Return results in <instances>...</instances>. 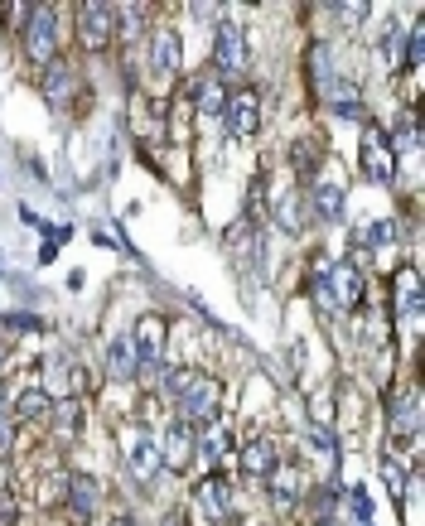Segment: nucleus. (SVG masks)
Returning a JSON list of instances; mask_svg holds the SVG:
<instances>
[{
  "label": "nucleus",
  "mask_w": 425,
  "mask_h": 526,
  "mask_svg": "<svg viewBox=\"0 0 425 526\" xmlns=\"http://www.w3.org/2000/svg\"><path fill=\"white\" fill-rule=\"evenodd\" d=\"M223 382L218 377H208V372H199L194 377V387L179 396V420L189 425V430H208L213 420H218V411H223Z\"/></svg>",
  "instance_id": "nucleus-1"
},
{
  "label": "nucleus",
  "mask_w": 425,
  "mask_h": 526,
  "mask_svg": "<svg viewBox=\"0 0 425 526\" xmlns=\"http://www.w3.org/2000/svg\"><path fill=\"white\" fill-rule=\"evenodd\" d=\"M116 449H121L126 469L136 473V478H145V483H150V478L160 473V440H155V435H150L145 425H136V420L116 430Z\"/></svg>",
  "instance_id": "nucleus-2"
},
{
  "label": "nucleus",
  "mask_w": 425,
  "mask_h": 526,
  "mask_svg": "<svg viewBox=\"0 0 425 526\" xmlns=\"http://www.w3.org/2000/svg\"><path fill=\"white\" fill-rule=\"evenodd\" d=\"M78 44L83 54H107L116 44V5L107 0H83L78 5Z\"/></svg>",
  "instance_id": "nucleus-3"
},
{
  "label": "nucleus",
  "mask_w": 425,
  "mask_h": 526,
  "mask_svg": "<svg viewBox=\"0 0 425 526\" xmlns=\"http://www.w3.org/2000/svg\"><path fill=\"white\" fill-rule=\"evenodd\" d=\"M232 512H237V493H232V483L218 478V473L199 478V488H194V522L227 526L232 522Z\"/></svg>",
  "instance_id": "nucleus-4"
},
{
  "label": "nucleus",
  "mask_w": 425,
  "mask_h": 526,
  "mask_svg": "<svg viewBox=\"0 0 425 526\" xmlns=\"http://www.w3.org/2000/svg\"><path fill=\"white\" fill-rule=\"evenodd\" d=\"M358 169L368 174L372 184H382V189L397 184V150L387 145V131H382V126H368V136L358 145Z\"/></svg>",
  "instance_id": "nucleus-5"
},
{
  "label": "nucleus",
  "mask_w": 425,
  "mask_h": 526,
  "mask_svg": "<svg viewBox=\"0 0 425 526\" xmlns=\"http://www.w3.org/2000/svg\"><path fill=\"white\" fill-rule=\"evenodd\" d=\"M20 39H25V54L44 68V63H54L58 58V10L54 5H34V15H29V25L20 29Z\"/></svg>",
  "instance_id": "nucleus-6"
},
{
  "label": "nucleus",
  "mask_w": 425,
  "mask_h": 526,
  "mask_svg": "<svg viewBox=\"0 0 425 526\" xmlns=\"http://www.w3.org/2000/svg\"><path fill=\"white\" fill-rule=\"evenodd\" d=\"M160 440V469L165 473H189L194 469V459H199V430H189L184 420H174L165 435H155Z\"/></svg>",
  "instance_id": "nucleus-7"
},
{
  "label": "nucleus",
  "mask_w": 425,
  "mask_h": 526,
  "mask_svg": "<svg viewBox=\"0 0 425 526\" xmlns=\"http://www.w3.org/2000/svg\"><path fill=\"white\" fill-rule=\"evenodd\" d=\"M319 285H324L329 305H339V309H358L363 305V295H368V276H363L353 261H334L329 276L319 280Z\"/></svg>",
  "instance_id": "nucleus-8"
},
{
  "label": "nucleus",
  "mask_w": 425,
  "mask_h": 526,
  "mask_svg": "<svg viewBox=\"0 0 425 526\" xmlns=\"http://www.w3.org/2000/svg\"><path fill=\"white\" fill-rule=\"evenodd\" d=\"M223 121H227V136L252 140L256 131H261V92H256V87H237V92H227Z\"/></svg>",
  "instance_id": "nucleus-9"
},
{
  "label": "nucleus",
  "mask_w": 425,
  "mask_h": 526,
  "mask_svg": "<svg viewBox=\"0 0 425 526\" xmlns=\"http://www.w3.org/2000/svg\"><path fill=\"white\" fill-rule=\"evenodd\" d=\"M145 68L155 83H170L179 73V34L170 25H150V39H145Z\"/></svg>",
  "instance_id": "nucleus-10"
},
{
  "label": "nucleus",
  "mask_w": 425,
  "mask_h": 526,
  "mask_svg": "<svg viewBox=\"0 0 425 526\" xmlns=\"http://www.w3.org/2000/svg\"><path fill=\"white\" fill-rule=\"evenodd\" d=\"M165 343H170V319H165V314H141L136 329H131V348H136V358H141V372L145 367H160Z\"/></svg>",
  "instance_id": "nucleus-11"
},
{
  "label": "nucleus",
  "mask_w": 425,
  "mask_h": 526,
  "mask_svg": "<svg viewBox=\"0 0 425 526\" xmlns=\"http://www.w3.org/2000/svg\"><path fill=\"white\" fill-rule=\"evenodd\" d=\"M247 63H252V54H247L242 25H237V20H223V25H218V44H213V73H218V78H232V73H242Z\"/></svg>",
  "instance_id": "nucleus-12"
},
{
  "label": "nucleus",
  "mask_w": 425,
  "mask_h": 526,
  "mask_svg": "<svg viewBox=\"0 0 425 526\" xmlns=\"http://www.w3.org/2000/svg\"><path fill=\"white\" fill-rule=\"evenodd\" d=\"M39 92H44V102H49V107H68V102H73V97L83 92V78H78L73 58H63V54H58L54 63H44Z\"/></svg>",
  "instance_id": "nucleus-13"
},
{
  "label": "nucleus",
  "mask_w": 425,
  "mask_h": 526,
  "mask_svg": "<svg viewBox=\"0 0 425 526\" xmlns=\"http://www.w3.org/2000/svg\"><path fill=\"white\" fill-rule=\"evenodd\" d=\"M387 425H392V440H416L421 435V391H401L387 401Z\"/></svg>",
  "instance_id": "nucleus-14"
},
{
  "label": "nucleus",
  "mask_w": 425,
  "mask_h": 526,
  "mask_svg": "<svg viewBox=\"0 0 425 526\" xmlns=\"http://www.w3.org/2000/svg\"><path fill=\"white\" fill-rule=\"evenodd\" d=\"M97 502H102L97 478H92V473H68V498H63L68 517H73V522H92V517H97Z\"/></svg>",
  "instance_id": "nucleus-15"
},
{
  "label": "nucleus",
  "mask_w": 425,
  "mask_h": 526,
  "mask_svg": "<svg viewBox=\"0 0 425 526\" xmlns=\"http://www.w3.org/2000/svg\"><path fill=\"white\" fill-rule=\"evenodd\" d=\"M305 483H310L305 469H300V464H290V459H276V469L266 473V488H271V498L281 502V507H290V502L300 498V493H305Z\"/></svg>",
  "instance_id": "nucleus-16"
},
{
  "label": "nucleus",
  "mask_w": 425,
  "mask_h": 526,
  "mask_svg": "<svg viewBox=\"0 0 425 526\" xmlns=\"http://www.w3.org/2000/svg\"><path fill=\"white\" fill-rule=\"evenodd\" d=\"M107 372H112L116 382H136L141 377V358L131 348V333H116L112 343H107Z\"/></svg>",
  "instance_id": "nucleus-17"
},
{
  "label": "nucleus",
  "mask_w": 425,
  "mask_h": 526,
  "mask_svg": "<svg viewBox=\"0 0 425 526\" xmlns=\"http://www.w3.org/2000/svg\"><path fill=\"white\" fill-rule=\"evenodd\" d=\"M305 73H310V87L319 92V102H324V92H329L334 78H339V68H334V49H329V44H310Z\"/></svg>",
  "instance_id": "nucleus-18"
},
{
  "label": "nucleus",
  "mask_w": 425,
  "mask_h": 526,
  "mask_svg": "<svg viewBox=\"0 0 425 526\" xmlns=\"http://www.w3.org/2000/svg\"><path fill=\"white\" fill-rule=\"evenodd\" d=\"M392 309H401V319L421 314V276L416 266H401L397 280H392Z\"/></svg>",
  "instance_id": "nucleus-19"
},
{
  "label": "nucleus",
  "mask_w": 425,
  "mask_h": 526,
  "mask_svg": "<svg viewBox=\"0 0 425 526\" xmlns=\"http://www.w3.org/2000/svg\"><path fill=\"white\" fill-rule=\"evenodd\" d=\"M237 469L247 473V478H266V473L276 469V444L271 440H247L237 449Z\"/></svg>",
  "instance_id": "nucleus-20"
},
{
  "label": "nucleus",
  "mask_w": 425,
  "mask_h": 526,
  "mask_svg": "<svg viewBox=\"0 0 425 526\" xmlns=\"http://www.w3.org/2000/svg\"><path fill=\"white\" fill-rule=\"evenodd\" d=\"M343 184H334V179H319L310 189V213H319V222H343Z\"/></svg>",
  "instance_id": "nucleus-21"
},
{
  "label": "nucleus",
  "mask_w": 425,
  "mask_h": 526,
  "mask_svg": "<svg viewBox=\"0 0 425 526\" xmlns=\"http://www.w3.org/2000/svg\"><path fill=\"white\" fill-rule=\"evenodd\" d=\"M189 102H194L199 116H223L227 87L218 83V78H194V83H189Z\"/></svg>",
  "instance_id": "nucleus-22"
},
{
  "label": "nucleus",
  "mask_w": 425,
  "mask_h": 526,
  "mask_svg": "<svg viewBox=\"0 0 425 526\" xmlns=\"http://www.w3.org/2000/svg\"><path fill=\"white\" fill-rule=\"evenodd\" d=\"M49 430H54V440H78V430H83V401H73V396L54 401Z\"/></svg>",
  "instance_id": "nucleus-23"
},
{
  "label": "nucleus",
  "mask_w": 425,
  "mask_h": 526,
  "mask_svg": "<svg viewBox=\"0 0 425 526\" xmlns=\"http://www.w3.org/2000/svg\"><path fill=\"white\" fill-rule=\"evenodd\" d=\"M49 411H54L49 387H25L15 401H10V416L15 420H49Z\"/></svg>",
  "instance_id": "nucleus-24"
},
{
  "label": "nucleus",
  "mask_w": 425,
  "mask_h": 526,
  "mask_svg": "<svg viewBox=\"0 0 425 526\" xmlns=\"http://www.w3.org/2000/svg\"><path fill=\"white\" fill-rule=\"evenodd\" d=\"M223 242H227V251H232V256H237V261L247 266V261H252V256H256V227H252V222H247V218L227 222Z\"/></svg>",
  "instance_id": "nucleus-25"
},
{
  "label": "nucleus",
  "mask_w": 425,
  "mask_h": 526,
  "mask_svg": "<svg viewBox=\"0 0 425 526\" xmlns=\"http://www.w3.org/2000/svg\"><path fill=\"white\" fill-rule=\"evenodd\" d=\"M314 160H319V140L314 136H300L295 145H290V165H295V174L310 184V174H314Z\"/></svg>",
  "instance_id": "nucleus-26"
},
{
  "label": "nucleus",
  "mask_w": 425,
  "mask_h": 526,
  "mask_svg": "<svg viewBox=\"0 0 425 526\" xmlns=\"http://www.w3.org/2000/svg\"><path fill=\"white\" fill-rule=\"evenodd\" d=\"M271 208H276V222H281L285 232H305V213H300V208H305V198H300V194H285L281 203H271Z\"/></svg>",
  "instance_id": "nucleus-27"
},
{
  "label": "nucleus",
  "mask_w": 425,
  "mask_h": 526,
  "mask_svg": "<svg viewBox=\"0 0 425 526\" xmlns=\"http://www.w3.org/2000/svg\"><path fill=\"white\" fill-rule=\"evenodd\" d=\"M406 483H411V469L401 464V454H387V459H382V488H387L392 498H401Z\"/></svg>",
  "instance_id": "nucleus-28"
},
{
  "label": "nucleus",
  "mask_w": 425,
  "mask_h": 526,
  "mask_svg": "<svg viewBox=\"0 0 425 526\" xmlns=\"http://www.w3.org/2000/svg\"><path fill=\"white\" fill-rule=\"evenodd\" d=\"M194 377H199V367H160V391L184 396V391L194 387Z\"/></svg>",
  "instance_id": "nucleus-29"
},
{
  "label": "nucleus",
  "mask_w": 425,
  "mask_h": 526,
  "mask_svg": "<svg viewBox=\"0 0 425 526\" xmlns=\"http://www.w3.org/2000/svg\"><path fill=\"white\" fill-rule=\"evenodd\" d=\"M227 449H232V430L213 420V425H208V435H203V444H199V454H203V459H223Z\"/></svg>",
  "instance_id": "nucleus-30"
},
{
  "label": "nucleus",
  "mask_w": 425,
  "mask_h": 526,
  "mask_svg": "<svg viewBox=\"0 0 425 526\" xmlns=\"http://www.w3.org/2000/svg\"><path fill=\"white\" fill-rule=\"evenodd\" d=\"M266 213H271V208H266V174H256L252 189H247V213H242V218L256 227V222L266 218Z\"/></svg>",
  "instance_id": "nucleus-31"
},
{
  "label": "nucleus",
  "mask_w": 425,
  "mask_h": 526,
  "mask_svg": "<svg viewBox=\"0 0 425 526\" xmlns=\"http://www.w3.org/2000/svg\"><path fill=\"white\" fill-rule=\"evenodd\" d=\"M363 242H368V251H377V247H397V222H392V218L372 222L368 232H363Z\"/></svg>",
  "instance_id": "nucleus-32"
},
{
  "label": "nucleus",
  "mask_w": 425,
  "mask_h": 526,
  "mask_svg": "<svg viewBox=\"0 0 425 526\" xmlns=\"http://www.w3.org/2000/svg\"><path fill=\"white\" fill-rule=\"evenodd\" d=\"M377 54H382V63L401 68V25H397V20H392V25L382 29V44H377Z\"/></svg>",
  "instance_id": "nucleus-33"
},
{
  "label": "nucleus",
  "mask_w": 425,
  "mask_h": 526,
  "mask_svg": "<svg viewBox=\"0 0 425 526\" xmlns=\"http://www.w3.org/2000/svg\"><path fill=\"white\" fill-rule=\"evenodd\" d=\"M421 58H425V25L416 20L411 34H406V54H401V63H406V68H421Z\"/></svg>",
  "instance_id": "nucleus-34"
},
{
  "label": "nucleus",
  "mask_w": 425,
  "mask_h": 526,
  "mask_svg": "<svg viewBox=\"0 0 425 526\" xmlns=\"http://www.w3.org/2000/svg\"><path fill=\"white\" fill-rule=\"evenodd\" d=\"M310 449L319 454V459H324V464H334V459H339V449H334V435H329L324 425H310Z\"/></svg>",
  "instance_id": "nucleus-35"
},
{
  "label": "nucleus",
  "mask_w": 425,
  "mask_h": 526,
  "mask_svg": "<svg viewBox=\"0 0 425 526\" xmlns=\"http://www.w3.org/2000/svg\"><path fill=\"white\" fill-rule=\"evenodd\" d=\"M29 15H34V5H20V0H10L5 10H0V20H5V29H25Z\"/></svg>",
  "instance_id": "nucleus-36"
},
{
  "label": "nucleus",
  "mask_w": 425,
  "mask_h": 526,
  "mask_svg": "<svg viewBox=\"0 0 425 526\" xmlns=\"http://www.w3.org/2000/svg\"><path fill=\"white\" fill-rule=\"evenodd\" d=\"M348 507L358 512V522H372V502H368V493H363V488H353V493H348Z\"/></svg>",
  "instance_id": "nucleus-37"
},
{
  "label": "nucleus",
  "mask_w": 425,
  "mask_h": 526,
  "mask_svg": "<svg viewBox=\"0 0 425 526\" xmlns=\"http://www.w3.org/2000/svg\"><path fill=\"white\" fill-rule=\"evenodd\" d=\"M10 449H15V425L0 420V454H10Z\"/></svg>",
  "instance_id": "nucleus-38"
},
{
  "label": "nucleus",
  "mask_w": 425,
  "mask_h": 526,
  "mask_svg": "<svg viewBox=\"0 0 425 526\" xmlns=\"http://www.w3.org/2000/svg\"><path fill=\"white\" fill-rule=\"evenodd\" d=\"M5 367H10V343L0 338V372H5Z\"/></svg>",
  "instance_id": "nucleus-39"
},
{
  "label": "nucleus",
  "mask_w": 425,
  "mask_h": 526,
  "mask_svg": "<svg viewBox=\"0 0 425 526\" xmlns=\"http://www.w3.org/2000/svg\"><path fill=\"white\" fill-rule=\"evenodd\" d=\"M165 526H184V512H170V517H165Z\"/></svg>",
  "instance_id": "nucleus-40"
},
{
  "label": "nucleus",
  "mask_w": 425,
  "mask_h": 526,
  "mask_svg": "<svg viewBox=\"0 0 425 526\" xmlns=\"http://www.w3.org/2000/svg\"><path fill=\"white\" fill-rule=\"evenodd\" d=\"M112 526H136V522H131V517H116V522Z\"/></svg>",
  "instance_id": "nucleus-41"
},
{
  "label": "nucleus",
  "mask_w": 425,
  "mask_h": 526,
  "mask_svg": "<svg viewBox=\"0 0 425 526\" xmlns=\"http://www.w3.org/2000/svg\"><path fill=\"white\" fill-rule=\"evenodd\" d=\"M5 416H10V401H0V420H5Z\"/></svg>",
  "instance_id": "nucleus-42"
},
{
  "label": "nucleus",
  "mask_w": 425,
  "mask_h": 526,
  "mask_svg": "<svg viewBox=\"0 0 425 526\" xmlns=\"http://www.w3.org/2000/svg\"><path fill=\"white\" fill-rule=\"evenodd\" d=\"M319 526H329V522H319Z\"/></svg>",
  "instance_id": "nucleus-43"
}]
</instances>
